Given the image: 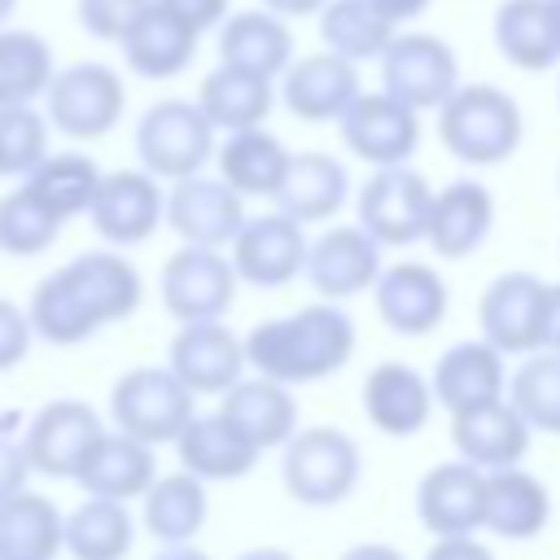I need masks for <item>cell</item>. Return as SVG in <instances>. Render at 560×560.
Listing matches in <instances>:
<instances>
[{
	"instance_id": "cell-27",
	"label": "cell",
	"mask_w": 560,
	"mask_h": 560,
	"mask_svg": "<svg viewBox=\"0 0 560 560\" xmlns=\"http://www.w3.org/2000/svg\"><path fill=\"white\" fill-rule=\"evenodd\" d=\"M551 521V494L547 486L525 472L521 464L486 472V529L508 542H529Z\"/></svg>"
},
{
	"instance_id": "cell-32",
	"label": "cell",
	"mask_w": 560,
	"mask_h": 560,
	"mask_svg": "<svg viewBox=\"0 0 560 560\" xmlns=\"http://www.w3.org/2000/svg\"><path fill=\"white\" fill-rule=\"evenodd\" d=\"M66 547V516L48 494L22 490L0 503V560H57Z\"/></svg>"
},
{
	"instance_id": "cell-9",
	"label": "cell",
	"mask_w": 560,
	"mask_h": 560,
	"mask_svg": "<svg viewBox=\"0 0 560 560\" xmlns=\"http://www.w3.org/2000/svg\"><path fill=\"white\" fill-rule=\"evenodd\" d=\"M542 315H547V284L529 271H503L486 284L477 302L481 337L503 354H534L542 350Z\"/></svg>"
},
{
	"instance_id": "cell-54",
	"label": "cell",
	"mask_w": 560,
	"mask_h": 560,
	"mask_svg": "<svg viewBox=\"0 0 560 560\" xmlns=\"http://www.w3.org/2000/svg\"><path fill=\"white\" fill-rule=\"evenodd\" d=\"M372 4H376L381 13H389V18L398 22V18H411V13H420V9L429 4V0H372Z\"/></svg>"
},
{
	"instance_id": "cell-1",
	"label": "cell",
	"mask_w": 560,
	"mask_h": 560,
	"mask_svg": "<svg viewBox=\"0 0 560 560\" xmlns=\"http://www.w3.org/2000/svg\"><path fill=\"white\" fill-rule=\"evenodd\" d=\"M354 354V319L337 302H311L302 311L262 319L245 337V359L258 376L280 385H311L341 372Z\"/></svg>"
},
{
	"instance_id": "cell-34",
	"label": "cell",
	"mask_w": 560,
	"mask_h": 560,
	"mask_svg": "<svg viewBox=\"0 0 560 560\" xmlns=\"http://www.w3.org/2000/svg\"><path fill=\"white\" fill-rule=\"evenodd\" d=\"M66 271L74 276V284L83 289V298L92 302V311L101 315V324H118L131 319L144 302V280L140 271L114 254V249H83L66 262Z\"/></svg>"
},
{
	"instance_id": "cell-52",
	"label": "cell",
	"mask_w": 560,
	"mask_h": 560,
	"mask_svg": "<svg viewBox=\"0 0 560 560\" xmlns=\"http://www.w3.org/2000/svg\"><path fill=\"white\" fill-rule=\"evenodd\" d=\"M341 560H407V556L398 547H389V542H359V547L341 551Z\"/></svg>"
},
{
	"instance_id": "cell-26",
	"label": "cell",
	"mask_w": 560,
	"mask_h": 560,
	"mask_svg": "<svg viewBox=\"0 0 560 560\" xmlns=\"http://www.w3.org/2000/svg\"><path fill=\"white\" fill-rule=\"evenodd\" d=\"M158 477V459H153V446L122 433V429H105L96 438V446L88 451V459L79 464L74 472V486L88 490V494H101V499H144V490L153 486Z\"/></svg>"
},
{
	"instance_id": "cell-22",
	"label": "cell",
	"mask_w": 560,
	"mask_h": 560,
	"mask_svg": "<svg viewBox=\"0 0 560 560\" xmlns=\"http://www.w3.org/2000/svg\"><path fill=\"white\" fill-rule=\"evenodd\" d=\"M529 438H534V429L512 407V398H494V402H481V407H468V411L451 416V442H455V451L468 464L486 468V472L521 464L525 451H529Z\"/></svg>"
},
{
	"instance_id": "cell-3",
	"label": "cell",
	"mask_w": 560,
	"mask_h": 560,
	"mask_svg": "<svg viewBox=\"0 0 560 560\" xmlns=\"http://www.w3.org/2000/svg\"><path fill=\"white\" fill-rule=\"evenodd\" d=\"M280 451H284L280 455L284 490H289V499H298L306 508H332V503L350 499V490L363 477L359 442L332 424L298 429Z\"/></svg>"
},
{
	"instance_id": "cell-28",
	"label": "cell",
	"mask_w": 560,
	"mask_h": 560,
	"mask_svg": "<svg viewBox=\"0 0 560 560\" xmlns=\"http://www.w3.org/2000/svg\"><path fill=\"white\" fill-rule=\"evenodd\" d=\"M219 411L258 446V451H276L298 433V398L289 394V385L271 381V376H254V381H236Z\"/></svg>"
},
{
	"instance_id": "cell-10",
	"label": "cell",
	"mask_w": 560,
	"mask_h": 560,
	"mask_svg": "<svg viewBox=\"0 0 560 560\" xmlns=\"http://www.w3.org/2000/svg\"><path fill=\"white\" fill-rule=\"evenodd\" d=\"M420 109H411L407 101L389 96V92H359L341 122V140L354 158L372 162V166H394L407 162L420 144Z\"/></svg>"
},
{
	"instance_id": "cell-19",
	"label": "cell",
	"mask_w": 560,
	"mask_h": 560,
	"mask_svg": "<svg viewBox=\"0 0 560 560\" xmlns=\"http://www.w3.org/2000/svg\"><path fill=\"white\" fill-rule=\"evenodd\" d=\"M245 363V341L223 319H192L171 337V372L192 394H228Z\"/></svg>"
},
{
	"instance_id": "cell-20",
	"label": "cell",
	"mask_w": 560,
	"mask_h": 560,
	"mask_svg": "<svg viewBox=\"0 0 560 560\" xmlns=\"http://www.w3.org/2000/svg\"><path fill=\"white\" fill-rule=\"evenodd\" d=\"M433 398L446 416H459L468 407L494 402L508 394V376H503V350H494L486 337L477 341H455L451 350L438 354L433 363Z\"/></svg>"
},
{
	"instance_id": "cell-14",
	"label": "cell",
	"mask_w": 560,
	"mask_h": 560,
	"mask_svg": "<svg viewBox=\"0 0 560 560\" xmlns=\"http://www.w3.org/2000/svg\"><path fill=\"white\" fill-rule=\"evenodd\" d=\"M166 223L184 245L223 249L245 228V197L228 179L188 175V179H175V188L166 192Z\"/></svg>"
},
{
	"instance_id": "cell-49",
	"label": "cell",
	"mask_w": 560,
	"mask_h": 560,
	"mask_svg": "<svg viewBox=\"0 0 560 560\" xmlns=\"http://www.w3.org/2000/svg\"><path fill=\"white\" fill-rule=\"evenodd\" d=\"M162 9H171L184 26H192L197 35L206 31V26H214V22H223V13H228V0H158Z\"/></svg>"
},
{
	"instance_id": "cell-43",
	"label": "cell",
	"mask_w": 560,
	"mask_h": 560,
	"mask_svg": "<svg viewBox=\"0 0 560 560\" xmlns=\"http://www.w3.org/2000/svg\"><path fill=\"white\" fill-rule=\"evenodd\" d=\"M52 83V48L31 31H0V109L31 105Z\"/></svg>"
},
{
	"instance_id": "cell-41",
	"label": "cell",
	"mask_w": 560,
	"mask_h": 560,
	"mask_svg": "<svg viewBox=\"0 0 560 560\" xmlns=\"http://www.w3.org/2000/svg\"><path fill=\"white\" fill-rule=\"evenodd\" d=\"M319 35L332 52L363 61V57H381L394 39V18L381 13L372 0H332L319 9Z\"/></svg>"
},
{
	"instance_id": "cell-11",
	"label": "cell",
	"mask_w": 560,
	"mask_h": 560,
	"mask_svg": "<svg viewBox=\"0 0 560 560\" xmlns=\"http://www.w3.org/2000/svg\"><path fill=\"white\" fill-rule=\"evenodd\" d=\"M101 433H105V424L88 402L52 398L31 416L22 442H26V455H31L35 472L57 477V481H74L79 464L88 459V451L96 446Z\"/></svg>"
},
{
	"instance_id": "cell-37",
	"label": "cell",
	"mask_w": 560,
	"mask_h": 560,
	"mask_svg": "<svg viewBox=\"0 0 560 560\" xmlns=\"http://www.w3.org/2000/svg\"><path fill=\"white\" fill-rule=\"evenodd\" d=\"M197 105L206 109V118L214 122V131H245V127H262L271 114V79L241 70V66H219L201 79Z\"/></svg>"
},
{
	"instance_id": "cell-31",
	"label": "cell",
	"mask_w": 560,
	"mask_h": 560,
	"mask_svg": "<svg viewBox=\"0 0 560 560\" xmlns=\"http://www.w3.org/2000/svg\"><path fill=\"white\" fill-rule=\"evenodd\" d=\"M346 192H350V175H346V166L337 158H328V153H293L289 171L280 179L276 206L298 223H319V219L341 210Z\"/></svg>"
},
{
	"instance_id": "cell-8",
	"label": "cell",
	"mask_w": 560,
	"mask_h": 560,
	"mask_svg": "<svg viewBox=\"0 0 560 560\" xmlns=\"http://www.w3.org/2000/svg\"><path fill=\"white\" fill-rule=\"evenodd\" d=\"M433 188L407 162L376 166V175L359 188V223L381 245H416L429 232Z\"/></svg>"
},
{
	"instance_id": "cell-23",
	"label": "cell",
	"mask_w": 560,
	"mask_h": 560,
	"mask_svg": "<svg viewBox=\"0 0 560 560\" xmlns=\"http://www.w3.org/2000/svg\"><path fill=\"white\" fill-rule=\"evenodd\" d=\"M280 96H284L289 114L302 118V122H328V118H341L346 105L359 96L354 61L341 57V52H332V48H328V52L298 57V61H289V70H284Z\"/></svg>"
},
{
	"instance_id": "cell-55",
	"label": "cell",
	"mask_w": 560,
	"mask_h": 560,
	"mask_svg": "<svg viewBox=\"0 0 560 560\" xmlns=\"http://www.w3.org/2000/svg\"><path fill=\"white\" fill-rule=\"evenodd\" d=\"M153 560H210L206 551H197V547H188V542H171L162 556H153Z\"/></svg>"
},
{
	"instance_id": "cell-24",
	"label": "cell",
	"mask_w": 560,
	"mask_h": 560,
	"mask_svg": "<svg viewBox=\"0 0 560 560\" xmlns=\"http://www.w3.org/2000/svg\"><path fill=\"white\" fill-rule=\"evenodd\" d=\"M494 228V197L477 179H455L433 192L429 206V232L424 241L433 245L438 258H468L481 249V241Z\"/></svg>"
},
{
	"instance_id": "cell-56",
	"label": "cell",
	"mask_w": 560,
	"mask_h": 560,
	"mask_svg": "<svg viewBox=\"0 0 560 560\" xmlns=\"http://www.w3.org/2000/svg\"><path fill=\"white\" fill-rule=\"evenodd\" d=\"M236 560H293V556L280 551V547H254V551H241Z\"/></svg>"
},
{
	"instance_id": "cell-12",
	"label": "cell",
	"mask_w": 560,
	"mask_h": 560,
	"mask_svg": "<svg viewBox=\"0 0 560 560\" xmlns=\"http://www.w3.org/2000/svg\"><path fill=\"white\" fill-rule=\"evenodd\" d=\"M455 52L438 35H394L381 52V83L389 96L407 101L411 109H438L459 83Z\"/></svg>"
},
{
	"instance_id": "cell-16",
	"label": "cell",
	"mask_w": 560,
	"mask_h": 560,
	"mask_svg": "<svg viewBox=\"0 0 560 560\" xmlns=\"http://www.w3.org/2000/svg\"><path fill=\"white\" fill-rule=\"evenodd\" d=\"M372 302H376V315H381V324L389 332L429 337L446 319L451 289L429 262H394V267H385L376 276Z\"/></svg>"
},
{
	"instance_id": "cell-17",
	"label": "cell",
	"mask_w": 560,
	"mask_h": 560,
	"mask_svg": "<svg viewBox=\"0 0 560 560\" xmlns=\"http://www.w3.org/2000/svg\"><path fill=\"white\" fill-rule=\"evenodd\" d=\"M381 241L354 223V228H328L306 249V280L319 298L346 302L354 293H368L381 276Z\"/></svg>"
},
{
	"instance_id": "cell-57",
	"label": "cell",
	"mask_w": 560,
	"mask_h": 560,
	"mask_svg": "<svg viewBox=\"0 0 560 560\" xmlns=\"http://www.w3.org/2000/svg\"><path fill=\"white\" fill-rule=\"evenodd\" d=\"M13 4H18V0H0V22H4L9 13H13Z\"/></svg>"
},
{
	"instance_id": "cell-53",
	"label": "cell",
	"mask_w": 560,
	"mask_h": 560,
	"mask_svg": "<svg viewBox=\"0 0 560 560\" xmlns=\"http://www.w3.org/2000/svg\"><path fill=\"white\" fill-rule=\"evenodd\" d=\"M328 0H262V9L280 13V18H306V13H319Z\"/></svg>"
},
{
	"instance_id": "cell-46",
	"label": "cell",
	"mask_w": 560,
	"mask_h": 560,
	"mask_svg": "<svg viewBox=\"0 0 560 560\" xmlns=\"http://www.w3.org/2000/svg\"><path fill=\"white\" fill-rule=\"evenodd\" d=\"M149 0H79V26L96 39H122Z\"/></svg>"
},
{
	"instance_id": "cell-5",
	"label": "cell",
	"mask_w": 560,
	"mask_h": 560,
	"mask_svg": "<svg viewBox=\"0 0 560 560\" xmlns=\"http://www.w3.org/2000/svg\"><path fill=\"white\" fill-rule=\"evenodd\" d=\"M136 153L149 175L158 179H188L214 153V122L197 101H158L136 122Z\"/></svg>"
},
{
	"instance_id": "cell-45",
	"label": "cell",
	"mask_w": 560,
	"mask_h": 560,
	"mask_svg": "<svg viewBox=\"0 0 560 560\" xmlns=\"http://www.w3.org/2000/svg\"><path fill=\"white\" fill-rule=\"evenodd\" d=\"M48 158V118L31 105L0 109V175H31Z\"/></svg>"
},
{
	"instance_id": "cell-4",
	"label": "cell",
	"mask_w": 560,
	"mask_h": 560,
	"mask_svg": "<svg viewBox=\"0 0 560 560\" xmlns=\"http://www.w3.org/2000/svg\"><path fill=\"white\" fill-rule=\"evenodd\" d=\"M192 389L166 368H131L114 381L109 389V420L114 429L149 442V446H162V442H175L184 433V424L192 420Z\"/></svg>"
},
{
	"instance_id": "cell-40",
	"label": "cell",
	"mask_w": 560,
	"mask_h": 560,
	"mask_svg": "<svg viewBox=\"0 0 560 560\" xmlns=\"http://www.w3.org/2000/svg\"><path fill=\"white\" fill-rule=\"evenodd\" d=\"M26 188L66 223V219L92 210V197L101 188V171H96V162L88 153H48L26 175Z\"/></svg>"
},
{
	"instance_id": "cell-21",
	"label": "cell",
	"mask_w": 560,
	"mask_h": 560,
	"mask_svg": "<svg viewBox=\"0 0 560 560\" xmlns=\"http://www.w3.org/2000/svg\"><path fill=\"white\" fill-rule=\"evenodd\" d=\"M359 402H363V416L372 429H381L389 438H411L429 424V411L438 398H433L429 376H420L411 363L385 359L368 372Z\"/></svg>"
},
{
	"instance_id": "cell-7",
	"label": "cell",
	"mask_w": 560,
	"mask_h": 560,
	"mask_svg": "<svg viewBox=\"0 0 560 560\" xmlns=\"http://www.w3.org/2000/svg\"><path fill=\"white\" fill-rule=\"evenodd\" d=\"M236 267L210 245H184L162 262V306L171 319L192 324V319H219L228 315L236 298Z\"/></svg>"
},
{
	"instance_id": "cell-2",
	"label": "cell",
	"mask_w": 560,
	"mask_h": 560,
	"mask_svg": "<svg viewBox=\"0 0 560 560\" xmlns=\"http://www.w3.org/2000/svg\"><path fill=\"white\" fill-rule=\"evenodd\" d=\"M438 136L451 158H459L468 166H499L503 158L516 153V144L525 136L521 105L508 92H499L494 83L455 88L438 105Z\"/></svg>"
},
{
	"instance_id": "cell-36",
	"label": "cell",
	"mask_w": 560,
	"mask_h": 560,
	"mask_svg": "<svg viewBox=\"0 0 560 560\" xmlns=\"http://www.w3.org/2000/svg\"><path fill=\"white\" fill-rule=\"evenodd\" d=\"M219 57L228 66L254 70V74H284L289 57H293V35L280 22V13L271 9H245L236 18H228V26L219 31Z\"/></svg>"
},
{
	"instance_id": "cell-58",
	"label": "cell",
	"mask_w": 560,
	"mask_h": 560,
	"mask_svg": "<svg viewBox=\"0 0 560 560\" xmlns=\"http://www.w3.org/2000/svg\"><path fill=\"white\" fill-rule=\"evenodd\" d=\"M551 4H556V22H560V0H551Z\"/></svg>"
},
{
	"instance_id": "cell-35",
	"label": "cell",
	"mask_w": 560,
	"mask_h": 560,
	"mask_svg": "<svg viewBox=\"0 0 560 560\" xmlns=\"http://www.w3.org/2000/svg\"><path fill=\"white\" fill-rule=\"evenodd\" d=\"M26 315H31L35 337H44L48 346H79V341H88V337H96L105 328L66 267H57L52 276H44L35 284Z\"/></svg>"
},
{
	"instance_id": "cell-18",
	"label": "cell",
	"mask_w": 560,
	"mask_h": 560,
	"mask_svg": "<svg viewBox=\"0 0 560 560\" xmlns=\"http://www.w3.org/2000/svg\"><path fill=\"white\" fill-rule=\"evenodd\" d=\"M92 228L109 245H140L166 219V192L149 171H109L92 197Z\"/></svg>"
},
{
	"instance_id": "cell-13",
	"label": "cell",
	"mask_w": 560,
	"mask_h": 560,
	"mask_svg": "<svg viewBox=\"0 0 560 560\" xmlns=\"http://www.w3.org/2000/svg\"><path fill=\"white\" fill-rule=\"evenodd\" d=\"M416 516L433 538L486 529V468L464 455L433 464L416 486Z\"/></svg>"
},
{
	"instance_id": "cell-42",
	"label": "cell",
	"mask_w": 560,
	"mask_h": 560,
	"mask_svg": "<svg viewBox=\"0 0 560 560\" xmlns=\"http://www.w3.org/2000/svg\"><path fill=\"white\" fill-rule=\"evenodd\" d=\"M512 407L529 420L538 433L560 438V350H534L508 381Z\"/></svg>"
},
{
	"instance_id": "cell-51",
	"label": "cell",
	"mask_w": 560,
	"mask_h": 560,
	"mask_svg": "<svg viewBox=\"0 0 560 560\" xmlns=\"http://www.w3.org/2000/svg\"><path fill=\"white\" fill-rule=\"evenodd\" d=\"M542 350H560V284H547V315H542Z\"/></svg>"
},
{
	"instance_id": "cell-6",
	"label": "cell",
	"mask_w": 560,
	"mask_h": 560,
	"mask_svg": "<svg viewBox=\"0 0 560 560\" xmlns=\"http://www.w3.org/2000/svg\"><path fill=\"white\" fill-rule=\"evenodd\" d=\"M48 122L70 140H101L122 118L127 92L122 79L101 61H79L52 74L48 83Z\"/></svg>"
},
{
	"instance_id": "cell-48",
	"label": "cell",
	"mask_w": 560,
	"mask_h": 560,
	"mask_svg": "<svg viewBox=\"0 0 560 560\" xmlns=\"http://www.w3.org/2000/svg\"><path fill=\"white\" fill-rule=\"evenodd\" d=\"M31 337H35V328H31V315H26L18 302L0 298V372L18 368V363L26 359V350H31Z\"/></svg>"
},
{
	"instance_id": "cell-47",
	"label": "cell",
	"mask_w": 560,
	"mask_h": 560,
	"mask_svg": "<svg viewBox=\"0 0 560 560\" xmlns=\"http://www.w3.org/2000/svg\"><path fill=\"white\" fill-rule=\"evenodd\" d=\"M13 420L18 416H0V503L22 494L26 490V477L35 472L31 468V455H26V442L13 438Z\"/></svg>"
},
{
	"instance_id": "cell-25",
	"label": "cell",
	"mask_w": 560,
	"mask_h": 560,
	"mask_svg": "<svg viewBox=\"0 0 560 560\" xmlns=\"http://www.w3.org/2000/svg\"><path fill=\"white\" fill-rule=\"evenodd\" d=\"M175 455L179 468L197 472L201 481H241L245 472H254L262 451L223 411H206L184 424V433L175 438Z\"/></svg>"
},
{
	"instance_id": "cell-30",
	"label": "cell",
	"mask_w": 560,
	"mask_h": 560,
	"mask_svg": "<svg viewBox=\"0 0 560 560\" xmlns=\"http://www.w3.org/2000/svg\"><path fill=\"white\" fill-rule=\"evenodd\" d=\"M494 44L516 70H547L560 61V22L551 0H503L494 13Z\"/></svg>"
},
{
	"instance_id": "cell-15",
	"label": "cell",
	"mask_w": 560,
	"mask_h": 560,
	"mask_svg": "<svg viewBox=\"0 0 560 560\" xmlns=\"http://www.w3.org/2000/svg\"><path fill=\"white\" fill-rule=\"evenodd\" d=\"M306 249L311 241L302 236V223L289 219L284 210H271L245 219V228L232 241V267L254 289H280L298 271H306Z\"/></svg>"
},
{
	"instance_id": "cell-38",
	"label": "cell",
	"mask_w": 560,
	"mask_h": 560,
	"mask_svg": "<svg viewBox=\"0 0 560 560\" xmlns=\"http://www.w3.org/2000/svg\"><path fill=\"white\" fill-rule=\"evenodd\" d=\"M210 499H206V481L188 468L171 472V477H153V486L144 490V529L158 542H192L197 529L206 525Z\"/></svg>"
},
{
	"instance_id": "cell-44",
	"label": "cell",
	"mask_w": 560,
	"mask_h": 560,
	"mask_svg": "<svg viewBox=\"0 0 560 560\" xmlns=\"http://www.w3.org/2000/svg\"><path fill=\"white\" fill-rule=\"evenodd\" d=\"M57 232H61V219L26 184L0 197V254L35 258L57 241Z\"/></svg>"
},
{
	"instance_id": "cell-33",
	"label": "cell",
	"mask_w": 560,
	"mask_h": 560,
	"mask_svg": "<svg viewBox=\"0 0 560 560\" xmlns=\"http://www.w3.org/2000/svg\"><path fill=\"white\" fill-rule=\"evenodd\" d=\"M289 149L262 131V127H245V131H228V140L219 144L214 162H219V179H228L241 197H276L280 179L289 171Z\"/></svg>"
},
{
	"instance_id": "cell-39",
	"label": "cell",
	"mask_w": 560,
	"mask_h": 560,
	"mask_svg": "<svg viewBox=\"0 0 560 560\" xmlns=\"http://www.w3.org/2000/svg\"><path fill=\"white\" fill-rule=\"evenodd\" d=\"M136 542V521L127 516L122 499L88 494L66 516V551L74 560H122Z\"/></svg>"
},
{
	"instance_id": "cell-50",
	"label": "cell",
	"mask_w": 560,
	"mask_h": 560,
	"mask_svg": "<svg viewBox=\"0 0 560 560\" xmlns=\"http://www.w3.org/2000/svg\"><path fill=\"white\" fill-rule=\"evenodd\" d=\"M424 560H494V551L477 542V534H446V538H433Z\"/></svg>"
},
{
	"instance_id": "cell-29",
	"label": "cell",
	"mask_w": 560,
	"mask_h": 560,
	"mask_svg": "<svg viewBox=\"0 0 560 560\" xmlns=\"http://www.w3.org/2000/svg\"><path fill=\"white\" fill-rule=\"evenodd\" d=\"M118 44H122V57H127V66L136 74H144V79H171V74H179L192 61L197 31L184 26L158 0H149V9L127 26V35Z\"/></svg>"
}]
</instances>
